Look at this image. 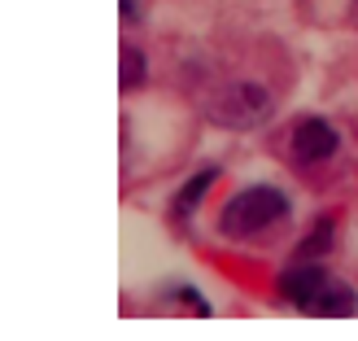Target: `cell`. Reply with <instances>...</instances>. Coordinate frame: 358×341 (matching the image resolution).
Listing matches in <instances>:
<instances>
[{"label":"cell","instance_id":"2","mask_svg":"<svg viewBox=\"0 0 358 341\" xmlns=\"http://www.w3.org/2000/svg\"><path fill=\"white\" fill-rule=\"evenodd\" d=\"M271 110H275V97L254 79L231 83L227 92L214 101V118H219L223 127H258V123L271 118Z\"/></svg>","mask_w":358,"mask_h":341},{"label":"cell","instance_id":"6","mask_svg":"<svg viewBox=\"0 0 358 341\" xmlns=\"http://www.w3.org/2000/svg\"><path fill=\"white\" fill-rule=\"evenodd\" d=\"M332 228H336V219H332V214H324V219L315 223L310 237L297 245V254H293V258H324L328 249H332Z\"/></svg>","mask_w":358,"mask_h":341},{"label":"cell","instance_id":"4","mask_svg":"<svg viewBox=\"0 0 358 341\" xmlns=\"http://www.w3.org/2000/svg\"><path fill=\"white\" fill-rule=\"evenodd\" d=\"M289 145H293V158L301 167H315V162H328L336 153L341 136H336V127L328 118H301L293 127V136H289Z\"/></svg>","mask_w":358,"mask_h":341},{"label":"cell","instance_id":"7","mask_svg":"<svg viewBox=\"0 0 358 341\" xmlns=\"http://www.w3.org/2000/svg\"><path fill=\"white\" fill-rule=\"evenodd\" d=\"M214 179H219V171H214V167H210V171H201V175H192L188 184H184V193L175 197V214H188V210L206 197V188L214 184Z\"/></svg>","mask_w":358,"mask_h":341},{"label":"cell","instance_id":"3","mask_svg":"<svg viewBox=\"0 0 358 341\" xmlns=\"http://www.w3.org/2000/svg\"><path fill=\"white\" fill-rule=\"evenodd\" d=\"M328 284H332V276H328V267L319 258H293V267L280 276V298L289 302V307L315 315V307H319V298H324Z\"/></svg>","mask_w":358,"mask_h":341},{"label":"cell","instance_id":"8","mask_svg":"<svg viewBox=\"0 0 358 341\" xmlns=\"http://www.w3.org/2000/svg\"><path fill=\"white\" fill-rule=\"evenodd\" d=\"M145 83V53L140 48H122V88H140Z\"/></svg>","mask_w":358,"mask_h":341},{"label":"cell","instance_id":"1","mask_svg":"<svg viewBox=\"0 0 358 341\" xmlns=\"http://www.w3.org/2000/svg\"><path fill=\"white\" fill-rule=\"evenodd\" d=\"M284 219H289V197H284L280 188H271V184H254V188L236 193L223 206L219 228H223V237L254 241V237H262V232L280 228Z\"/></svg>","mask_w":358,"mask_h":341},{"label":"cell","instance_id":"5","mask_svg":"<svg viewBox=\"0 0 358 341\" xmlns=\"http://www.w3.org/2000/svg\"><path fill=\"white\" fill-rule=\"evenodd\" d=\"M354 307H358L354 289H350L345 280H336V276H332V284L324 289V298H319L315 315H328V319H336V315H354Z\"/></svg>","mask_w":358,"mask_h":341}]
</instances>
